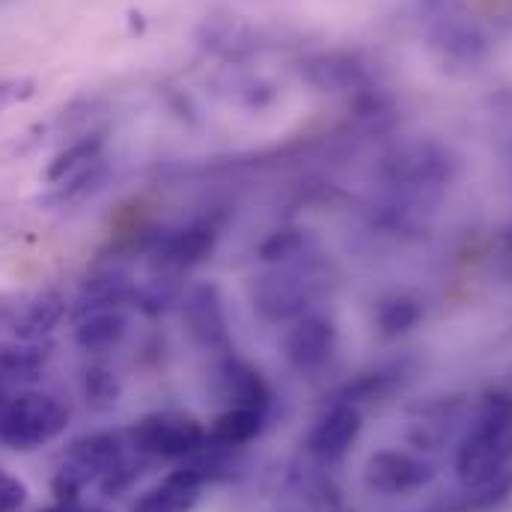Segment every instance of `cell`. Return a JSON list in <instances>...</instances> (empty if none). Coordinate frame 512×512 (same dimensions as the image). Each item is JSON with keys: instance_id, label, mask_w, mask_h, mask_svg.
Here are the masks:
<instances>
[{"instance_id": "obj_14", "label": "cell", "mask_w": 512, "mask_h": 512, "mask_svg": "<svg viewBox=\"0 0 512 512\" xmlns=\"http://www.w3.org/2000/svg\"><path fill=\"white\" fill-rule=\"evenodd\" d=\"M218 387L221 396L233 405V408H256V411H268L271 405V387L262 379V373L251 367L242 358H224L218 367Z\"/></svg>"}, {"instance_id": "obj_29", "label": "cell", "mask_w": 512, "mask_h": 512, "mask_svg": "<svg viewBox=\"0 0 512 512\" xmlns=\"http://www.w3.org/2000/svg\"><path fill=\"white\" fill-rule=\"evenodd\" d=\"M42 512H87V510H81V504H78V501H57L54 507H48V510H42Z\"/></svg>"}, {"instance_id": "obj_13", "label": "cell", "mask_w": 512, "mask_h": 512, "mask_svg": "<svg viewBox=\"0 0 512 512\" xmlns=\"http://www.w3.org/2000/svg\"><path fill=\"white\" fill-rule=\"evenodd\" d=\"M203 486L206 483L200 480V474L188 462H182L176 471H170L164 480L146 489L134 501L131 512H191L200 501Z\"/></svg>"}, {"instance_id": "obj_23", "label": "cell", "mask_w": 512, "mask_h": 512, "mask_svg": "<svg viewBox=\"0 0 512 512\" xmlns=\"http://www.w3.org/2000/svg\"><path fill=\"white\" fill-rule=\"evenodd\" d=\"M399 370L396 367H387V370H376V373H364L358 376L355 382H349L337 396L334 402H373V399H382L384 393H390V387L399 382Z\"/></svg>"}, {"instance_id": "obj_31", "label": "cell", "mask_w": 512, "mask_h": 512, "mask_svg": "<svg viewBox=\"0 0 512 512\" xmlns=\"http://www.w3.org/2000/svg\"><path fill=\"white\" fill-rule=\"evenodd\" d=\"M328 512H337V507H334V510H328Z\"/></svg>"}, {"instance_id": "obj_16", "label": "cell", "mask_w": 512, "mask_h": 512, "mask_svg": "<svg viewBox=\"0 0 512 512\" xmlns=\"http://www.w3.org/2000/svg\"><path fill=\"white\" fill-rule=\"evenodd\" d=\"M51 358V343L48 340H39V343H24V340H15V343H6L0 346V396H12L9 387L21 382H33L42 367L48 364Z\"/></svg>"}, {"instance_id": "obj_20", "label": "cell", "mask_w": 512, "mask_h": 512, "mask_svg": "<svg viewBox=\"0 0 512 512\" xmlns=\"http://www.w3.org/2000/svg\"><path fill=\"white\" fill-rule=\"evenodd\" d=\"M432 42L450 63L474 66L486 57V36L474 24H465V21H444L435 30Z\"/></svg>"}, {"instance_id": "obj_24", "label": "cell", "mask_w": 512, "mask_h": 512, "mask_svg": "<svg viewBox=\"0 0 512 512\" xmlns=\"http://www.w3.org/2000/svg\"><path fill=\"white\" fill-rule=\"evenodd\" d=\"M81 387H84L87 405L96 411H108L120 402V382L108 367H87Z\"/></svg>"}, {"instance_id": "obj_12", "label": "cell", "mask_w": 512, "mask_h": 512, "mask_svg": "<svg viewBox=\"0 0 512 512\" xmlns=\"http://www.w3.org/2000/svg\"><path fill=\"white\" fill-rule=\"evenodd\" d=\"M301 75L319 93H364L370 90V75L364 63L352 54H316L301 66Z\"/></svg>"}, {"instance_id": "obj_26", "label": "cell", "mask_w": 512, "mask_h": 512, "mask_svg": "<svg viewBox=\"0 0 512 512\" xmlns=\"http://www.w3.org/2000/svg\"><path fill=\"white\" fill-rule=\"evenodd\" d=\"M140 459H146V456H140ZM140 459H128L126 453L105 471V477L99 480V486H102V492L108 495V498H114V495H123L126 489H131V483L140 477Z\"/></svg>"}, {"instance_id": "obj_1", "label": "cell", "mask_w": 512, "mask_h": 512, "mask_svg": "<svg viewBox=\"0 0 512 512\" xmlns=\"http://www.w3.org/2000/svg\"><path fill=\"white\" fill-rule=\"evenodd\" d=\"M512 462V393H483L474 423L456 450V477L468 492L486 489L507 474Z\"/></svg>"}, {"instance_id": "obj_27", "label": "cell", "mask_w": 512, "mask_h": 512, "mask_svg": "<svg viewBox=\"0 0 512 512\" xmlns=\"http://www.w3.org/2000/svg\"><path fill=\"white\" fill-rule=\"evenodd\" d=\"M27 501V483L0 468V512H18Z\"/></svg>"}, {"instance_id": "obj_30", "label": "cell", "mask_w": 512, "mask_h": 512, "mask_svg": "<svg viewBox=\"0 0 512 512\" xmlns=\"http://www.w3.org/2000/svg\"><path fill=\"white\" fill-rule=\"evenodd\" d=\"M90 512H105V510H90Z\"/></svg>"}, {"instance_id": "obj_28", "label": "cell", "mask_w": 512, "mask_h": 512, "mask_svg": "<svg viewBox=\"0 0 512 512\" xmlns=\"http://www.w3.org/2000/svg\"><path fill=\"white\" fill-rule=\"evenodd\" d=\"M33 96V84L30 81H0V111L12 102L30 99Z\"/></svg>"}, {"instance_id": "obj_5", "label": "cell", "mask_w": 512, "mask_h": 512, "mask_svg": "<svg viewBox=\"0 0 512 512\" xmlns=\"http://www.w3.org/2000/svg\"><path fill=\"white\" fill-rule=\"evenodd\" d=\"M123 456V441L114 432H90L69 444L63 462L51 480L57 501H78V495L105 477V471Z\"/></svg>"}, {"instance_id": "obj_2", "label": "cell", "mask_w": 512, "mask_h": 512, "mask_svg": "<svg viewBox=\"0 0 512 512\" xmlns=\"http://www.w3.org/2000/svg\"><path fill=\"white\" fill-rule=\"evenodd\" d=\"M69 426V408L45 390H15L0 402V444L18 453L39 450Z\"/></svg>"}, {"instance_id": "obj_4", "label": "cell", "mask_w": 512, "mask_h": 512, "mask_svg": "<svg viewBox=\"0 0 512 512\" xmlns=\"http://www.w3.org/2000/svg\"><path fill=\"white\" fill-rule=\"evenodd\" d=\"M128 444L146 459H188L209 444V429L185 411H152L128 429Z\"/></svg>"}, {"instance_id": "obj_8", "label": "cell", "mask_w": 512, "mask_h": 512, "mask_svg": "<svg viewBox=\"0 0 512 512\" xmlns=\"http://www.w3.org/2000/svg\"><path fill=\"white\" fill-rule=\"evenodd\" d=\"M182 319L191 337L209 352L230 349V325L221 289L215 283H194L182 298Z\"/></svg>"}, {"instance_id": "obj_11", "label": "cell", "mask_w": 512, "mask_h": 512, "mask_svg": "<svg viewBox=\"0 0 512 512\" xmlns=\"http://www.w3.org/2000/svg\"><path fill=\"white\" fill-rule=\"evenodd\" d=\"M364 426L361 408L352 402H331V408L316 420L307 435V450L319 462H340L358 441Z\"/></svg>"}, {"instance_id": "obj_3", "label": "cell", "mask_w": 512, "mask_h": 512, "mask_svg": "<svg viewBox=\"0 0 512 512\" xmlns=\"http://www.w3.org/2000/svg\"><path fill=\"white\" fill-rule=\"evenodd\" d=\"M456 161L447 146L429 137L393 143L382 155V179L405 197H423L441 191L453 179Z\"/></svg>"}, {"instance_id": "obj_21", "label": "cell", "mask_w": 512, "mask_h": 512, "mask_svg": "<svg viewBox=\"0 0 512 512\" xmlns=\"http://www.w3.org/2000/svg\"><path fill=\"white\" fill-rule=\"evenodd\" d=\"M102 146H105L102 134H90V137L72 143V146L63 149L60 155H54V161H51L48 170H45V182H48V185H60V182H66L69 176L81 173L84 167H90L93 161L102 158Z\"/></svg>"}, {"instance_id": "obj_18", "label": "cell", "mask_w": 512, "mask_h": 512, "mask_svg": "<svg viewBox=\"0 0 512 512\" xmlns=\"http://www.w3.org/2000/svg\"><path fill=\"white\" fill-rule=\"evenodd\" d=\"M200 42L206 51H212L224 60H242L256 51L254 30L245 21H239L236 15L209 18L200 30Z\"/></svg>"}, {"instance_id": "obj_25", "label": "cell", "mask_w": 512, "mask_h": 512, "mask_svg": "<svg viewBox=\"0 0 512 512\" xmlns=\"http://www.w3.org/2000/svg\"><path fill=\"white\" fill-rule=\"evenodd\" d=\"M304 248H307V239L301 236V230H277L259 245V259L274 262V265H289L292 259L301 256Z\"/></svg>"}, {"instance_id": "obj_9", "label": "cell", "mask_w": 512, "mask_h": 512, "mask_svg": "<svg viewBox=\"0 0 512 512\" xmlns=\"http://www.w3.org/2000/svg\"><path fill=\"white\" fill-rule=\"evenodd\" d=\"M432 477H435L432 465L405 450H379L376 456H370L367 471H364L367 489L387 495V498L411 495V492L423 489Z\"/></svg>"}, {"instance_id": "obj_10", "label": "cell", "mask_w": 512, "mask_h": 512, "mask_svg": "<svg viewBox=\"0 0 512 512\" xmlns=\"http://www.w3.org/2000/svg\"><path fill=\"white\" fill-rule=\"evenodd\" d=\"M337 334L331 319L319 316V313H304L295 319V325L286 334V361L298 376H313L319 373L331 352H334Z\"/></svg>"}, {"instance_id": "obj_19", "label": "cell", "mask_w": 512, "mask_h": 512, "mask_svg": "<svg viewBox=\"0 0 512 512\" xmlns=\"http://www.w3.org/2000/svg\"><path fill=\"white\" fill-rule=\"evenodd\" d=\"M265 423V411L256 408H227L224 414H218L209 426V444L221 447V450H242L254 441L262 432Z\"/></svg>"}, {"instance_id": "obj_6", "label": "cell", "mask_w": 512, "mask_h": 512, "mask_svg": "<svg viewBox=\"0 0 512 512\" xmlns=\"http://www.w3.org/2000/svg\"><path fill=\"white\" fill-rule=\"evenodd\" d=\"M218 224L212 218H200L191 224H182L176 230H161L146 242V254L152 259V268L158 277L176 280L179 274L200 265L218 245Z\"/></svg>"}, {"instance_id": "obj_7", "label": "cell", "mask_w": 512, "mask_h": 512, "mask_svg": "<svg viewBox=\"0 0 512 512\" xmlns=\"http://www.w3.org/2000/svg\"><path fill=\"white\" fill-rule=\"evenodd\" d=\"M316 295V280L301 268H280L254 283V307L265 322H292L307 313Z\"/></svg>"}, {"instance_id": "obj_22", "label": "cell", "mask_w": 512, "mask_h": 512, "mask_svg": "<svg viewBox=\"0 0 512 512\" xmlns=\"http://www.w3.org/2000/svg\"><path fill=\"white\" fill-rule=\"evenodd\" d=\"M420 319H423V304L405 292L387 295L376 307V325L384 337H399V334L411 331Z\"/></svg>"}, {"instance_id": "obj_15", "label": "cell", "mask_w": 512, "mask_h": 512, "mask_svg": "<svg viewBox=\"0 0 512 512\" xmlns=\"http://www.w3.org/2000/svg\"><path fill=\"white\" fill-rule=\"evenodd\" d=\"M128 334V316L123 307H99L75 313V343L90 355L111 352Z\"/></svg>"}, {"instance_id": "obj_17", "label": "cell", "mask_w": 512, "mask_h": 512, "mask_svg": "<svg viewBox=\"0 0 512 512\" xmlns=\"http://www.w3.org/2000/svg\"><path fill=\"white\" fill-rule=\"evenodd\" d=\"M63 316H66V298L60 292H42L30 304H24V310L12 322V334L15 340L24 343L48 340L51 331L63 322Z\"/></svg>"}]
</instances>
